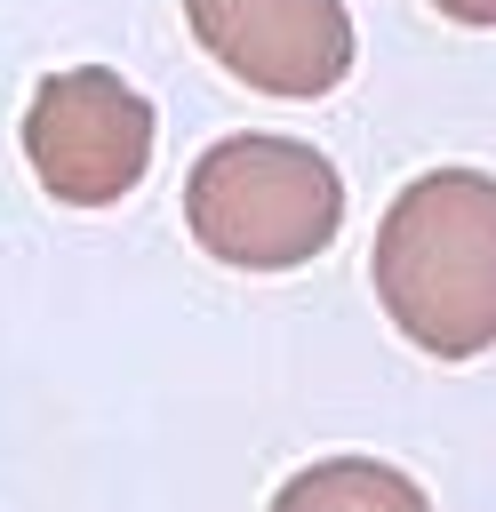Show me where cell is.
<instances>
[{
    "instance_id": "obj_1",
    "label": "cell",
    "mask_w": 496,
    "mask_h": 512,
    "mask_svg": "<svg viewBox=\"0 0 496 512\" xmlns=\"http://www.w3.org/2000/svg\"><path fill=\"white\" fill-rule=\"evenodd\" d=\"M384 320L432 360H480L496 344V176L488 168H424L392 192L376 248Z\"/></svg>"
},
{
    "instance_id": "obj_2",
    "label": "cell",
    "mask_w": 496,
    "mask_h": 512,
    "mask_svg": "<svg viewBox=\"0 0 496 512\" xmlns=\"http://www.w3.org/2000/svg\"><path fill=\"white\" fill-rule=\"evenodd\" d=\"M184 224L200 256L232 272H296L344 232V176L304 136H216L184 176Z\"/></svg>"
},
{
    "instance_id": "obj_3",
    "label": "cell",
    "mask_w": 496,
    "mask_h": 512,
    "mask_svg": "<svg viewBox=\"0 0 496 512\" xmlns=\"http://www.w3.org/2000/svg\"><path fill=\"white\" fill-rule=\"evenodd\" d=\"M160 112L112 64H64L24 104V168L64 208H112L152 168Z\"/></svg>"
},
{
    "instance_id": "obj_4",
    "label": "cell",
    "mask_w": 496,
    "mask_h": 512,
    "mask_svg": "<svg viewBox=\"0 0 496 512\" xmlns=\"http://www.w3.org/2000/svg\"><path fill=\"white\" fill-rule=\"evenodd\" d=\"M184 24L240 88L288 96V104L344 88L360 56L344 0H184Z\"/></svg>"
},
{
    "instance_id": "obj_5",
    "label": "cell",
    "mask_w": 496,
    "mask_h": 512,
    "mask_svg": "<svg viewBox=\"0 0 496 512\" xmlns=\"http://www.w3.org/2000/svg\"><path fill=\"white\" fill-rule=\"evenodd\" d=\"M264 512H432V496L416 488V472L384 456H320V464H296Z\"/></svg>"
},
{
    "instance_id": "obj_6",
    "label": "cell",
    "mask_w": 496,
    "mask_h": 512,
    "mask_svg": "<svg viewBox=\"0 0 496 512\" xmlns=\"http://www.w3.org/2000/svg\"><path fill=\"white\" fill-rule=\"evenodd\" d=\"M448 24H472V32H496V0H432Z\"/></svg>"
}]
</instances>
